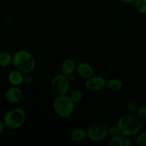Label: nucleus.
<instances>
[{
	"label": "nucleus",
	"instance_id": "16",
	"mask_svg": "<svg viewBox=\"0 0 146 146\" xmlns=\"http://www.w3.org/2000/svg\"><path fill=\"white\" fill-rule=\"evenodd\" d=\"M69 97L75 104H78L82 101L83 98H84V94L81 90L74 89L69 94Z\"/></svg>",
	"mask_w": 146,
	"mask_h": 146
},
{
	"label": "nucleus",
	"instance_id": "1",
	"mask_svg": "<svg viewBox=\"0 0 146 146\" xmlns=\"http://www.w3.org/2000/svg\"><path fill=\"white\" fill-rule=\"evenodd\" d=\"M119 133L124 137H131L141 131L143 123L136 114L125 113L118 118L116 124Z\"/></svg>",
	"mask_w": 146,
	"mask_h": 146
},
{
	"label": "nucleus",
	"instance_id": "25",
	"mask_svg": "<svg viewBox=\"0 0 146 146\" xmlns=\"http://www.w3.org/2000/svg\"><path fill=\"white\" fill-rule=\"evenodd\" d=\"M121 2L124 3V4H131V3L135 2V0H118Z\"/></svg>",
	"mask_w": 146,
	"mask_h": 146
},
{
	"label": "nucleus",
	"instance_id": "14",
	"mask_svg": "<svg viewBox=\"0 0 146 146\" xmlns=\"http://www.w3.org/2000/svg\"><path fill=\"white\" fill-rule=\"evenodd\" d=\"M13 62V56L9 53L3 51L0 53V66L6 67L9 66Z\"/></svg>",
	"mask_w": 146,
	"mask_h": 146
},
{
	"label": "nucleus",
	"instance_id": "24",
	"mask_svg": "<svg viewBox=\"0 0 146 146\" xmlns=\"http://www.w3.org/2000/svg\"><path fill=\"white\" fill-rule=\"evenodd\" d=\"M6 128V125L4 121H0V135L4 131Z\"/></svg>",
	"mask_w": 146,
	"mask_h": 146
},
{
	"label": "nucleus",
	"instance_id": "10",
	"mask_svg": "<svg viewBox=\"0 0 146 146\" xmlns=\"http://www.w3.org/2000/svg\"><path fill=\"white\" fill-rule=\"evenodd\" d=\"M76 64L72 58H66L62 61L61 64V74L68 76L74 74L76 69Z\"/></svg>",
	"mask_w": 146,
	"mask_h": 146
},
{
	"label": "nucleus",
	"instance_id": "21",
	"mask_svg": "<svg viewBox=\"0 0 146 146\" xmlns=\"http://www.w3.org/2000/svg\"><path fill=\"white\" fill-rule=\"evenodd\" d=\"M119 133V131H118V128L117 127V125H115V126H111L110 128H108V136L112 137L113 135H117V134Z\"/></svg>",
	"mask_w": 146,
	"mask_h": 146
},
{
	"label": "nucleus",
	"instance_id": "11",
	"mask_svg": "<svg viewBox=\"0 0 146 146\" xmlns=\"http://www.w3.org/2000/svg\"><path fill=\"white\" fill-rule=\"evenodd\" d=\"M8 81L13 86H19L24 83V76L23 73L18 69L12 70L8 75Z\"/></svg>",
	"mask_w": 146,
	"mask_h": 146
},
{
	"label": "nucleus",
	"instance_id": "13",
	"mask_svg": "<svg viewBox=\"0 0 146 146\" xmlns=\"http://www.w3.org/2000/svg\"><path fill=\"white\" fill-rule=\"evenodd\" d=\"M106 87H108L111 91L116 92V91H119L122 89L123 87V84L119 78H113L107 81Z\"/></svg>",
	"mask_w": 146,
	"mask_h": 146
},
{
	"label": "nucleus",
	"instance_id": "6",
	"mask_svg": "<svg viewBox=\"0 0 146 146\" xmlns=\"http://www.w3.org/2000/svg\"><path fill=\"white\" fill-rule=\"evenodd\" d=\"M69 78L67 76L61 74L55 76L51 81V88L57 96L66 95L70 88Z\"/></svg>",
	"mask_w": 146,
	"mask_h": 146
},
{
	"label": "nucleus",
	"instance_id": "18",
	"mask_svg": "<svg viewBox=\"0 0 146 146\" xmlns=\"http://www.w3.org/2000/svg\"><path fill=\"white\" fill-rule=\"evenodd\" d=\"M126 107L129 112L133 113H136L138 108H140V106L137 101H134V100H131V101H128L127 102Z\"/></svg>",
	"mask_w": 146,
	"mask_h": 146
},
{
	"label": "nucleus",
	"instance_id": "5",
	"mask_svg": "<svg viewBox=\"0 0 146 146\" xmlns=\"http://www.w3.org/2000/svg\"><path fill=\"white\" fill-rule=\"evenodd\" d=\"M108 127L102 123L92 124L87 129V138L93 142H101L108 136Z\"/></svg>",
	"mask_w": 146,
	"mask_h": 146
},
{
	"label": "nucleus",
	"instance_id": "8",
	"mask_svg": "<svg viewBox=\"0 0 146 146\" xmlns=\"http://www.w3.org/2000/svg\"><path fill=\"white\" fill-rule=\"evenodd\" d=\"M23 97V93L18 86H13L9 88L5 93V98L9 104H15L20 102Z\"/></svg>",
	"mask_w": 146,
	"mask_h": 146
},
{
	"label": "nucleus",
	"instance_id": "4",
	"mask_svg": "<svg viewBox=\"0 0 146 146\" xmlns=\"http://www.w3.org/2000/svg\"><path fill=\"white\" fill-rule=\"evenodd\" d=\"M26 112L21 108H14L4 115L3 121L6 127L12 130L19 128L26 121Z\"/></svg>",
	"mask_w": 146,
	"mask_h": 146
},
{
	"label": "nucleus",
	"instance_id": "23",
	"mask_svg": "<svg viewBox=\"0 0 146 146\" xmlns=\"http://www.w3.org/2000/svg\"><path fill=\"white\" fill-rule=\"evenodd\" d=\"M133 142L130 137H125L123 141V146H132Z\"/></svg>",
	"mask_w": 146,
	"mask_h": 146
},
{
	"label": "nucleus",
	"instance_id": "15",
	"mask_svg": "<svg viewBox=\"0 0 146 146\" xmlns=\"http://www.w3.org/2000/svg\"><path fill=\"white\" fill-rule=\"evenodd\" d=\"M125 137L121 133H118L117 135H113L111 137V139L109 141L110 146H123V141Z\"/></svg>",
	"mask_w": 146,
	"mask_h": 146
},
{
	"label": "nucleus",
	"instance_id": "22",
	"mask_svg": "<svg viewBox=\"0 0 146 146\" xmlns=\"http://www.w3.org/2000/svg\"><path fill=\"white\" fill-rule=\"evenodd\" d=\"M34 81V78L32 76H24V83H27V84H31Z\"/></svg>",
	"mask_w": 146,
	"mask_h": 146
},
{
	"label": "nucleus",
	"instance_id": "26",
	"mask_svg": "<svg viewBox=\"0 0 146 146\" xmlns=\"http://www.w3.org/2000/svg\"><path fill=\"white\" fill-rule=\"evenodd\" d=\"M68 78H69V80H70V81H71V82H72L73 81H76V76H74V74H71V75H70V76H68Z\"/></svg>",
	"mask_w": 146,
	"mask_h": 146
},
{
	"label": "nucleus",
	"instance_id": "3",
	"mask_svg": "<svg viewBox=\"0 0 146 146\" xmlns=\"http://www.w3.org/2000/svg\"><path fill=\"white\" fill-rule=\"evenodd\" d=\"M75 104L67 94L57 96L53 102V109L58 116L68 118L74 113Z\"/></svg>",
	"mask_w": 146,
	"mask_h": 146
},
{
	"label": "nucleus",
	"instance_id": "20",
	"mask_svg": "<svg viewBox=\"0 0 146 146\" xmlns=\"http://www.w3.org/2000/svg\"><path fill=\"white\" fill-rule=\"evenodd\" d=\"M136 143L138 146H146V131L141 133L138 135Z\"/></svg>",
	"mask_w": 146,
	"mask_h": 146
},
{
	"label": "nucleus",
	"instance_id": "7",
	"mask_svg": "<svg viewBox=\"0 0 146 146\" xmlns=\"http://www.w3.org/2000/svg\"><path fill=\"white\" fill-rule=\"evenodd\" d=\"M107 81L101 76H92L86 79L85 87L87 91L91 92H97L104 89L106 87Z\"/></svg>",
	"mask_w": 146,
	"mask_h": 146
},
{
	"label": "nucleus",
	"instance_id": "17",
	"mask_svg": "<svg viewBox=\"0 0 146 146\" xmlns=\"http://www.w3.org/2000/svg\"><path fill=\"white\" fill-rule=\"evenodd\" d=\"M136 10L141 14H146V0H135Z\"/></svg>",
	"mask_w": 146,
	"mask_h": 146
},
{
	"label": "nucleus",
	"instance_id": "27",
	"mask_svg": "<svg viewBox=\"0 0 146 146\" xmlns=\"http://www.w3.org/2000/svg\"><path fill=\"white\" fill-rule=\"evenodd\" d=\"M0 76H1V71H0Z\"/></svg>",
	"mask_w": 146,
	"mask_h": 146
},
{
	"label": "nucleus",
	"instance_id": "19",
	"mask_svg": "<svg viewBox=\"0 0 146 146\" xmlns=\"http://www.w3.org/2000/svg\"><path fill=\"white\" fill-rule=\"evenodd\" d=\"M136 115L142 122H146V105L140 106L136 112Z\"/></svg>",
	"mask_w": 146,
	"mask_h": 146
},
{
	"label": "nucleus",
	"instance_id": "12",
	"mask_svg": "<svg viewBox=\"0 0 146 146\" xmlns=\"http://www.w3.org/2000/svg\"><path fill=\"white\" fill-rule=\"evenodd\" d=\"M70 137L74 142H81L87 138V132L82 128H76L71 131Z\"/></svg>",
	"mask_w": 146,
	"mask_h": 146
},
{
	"label": "nucleus",
	"instance_id": "2",
	"mask_svg": "<svg viewBox=\"0 0 146 146\" xmlns=\"http://www.w3.org/2000/svg\"><path fill=\"white\" fill-rule=\"evenodd\" d=\"M13 65L15 68L24 74H30L36 67L34 56L27 50H19L13 55Z\"/></svg>",
	"mask_w": 146,
	"mask_h": 146
},
{
	"label": "nucleus",
	"instance_id": "9",
	"mask_svg": "<svg viewBox=\"0 0 146 146\" xmlns=\"http://www.w3.org/2000/svg\"><path fill=\"white\" fill-rule=\"evenodd\" d=\"M76 71L81 78L86 80L94 76V70L92 66L86 62H81L77 64Z\"/></svg>",
	"mask_w": 146,
	"mask_h": 146
}]
</instances>
